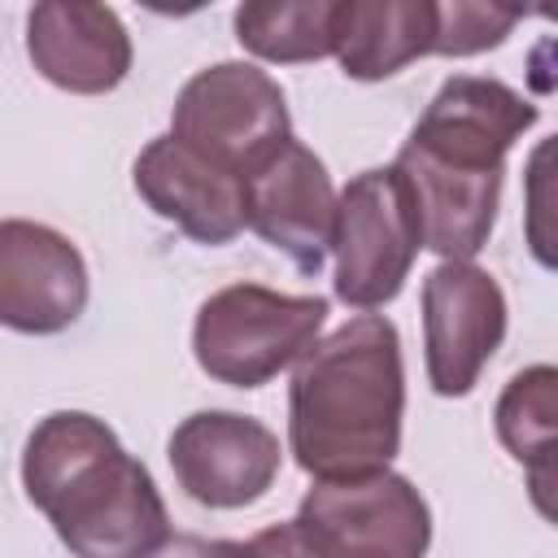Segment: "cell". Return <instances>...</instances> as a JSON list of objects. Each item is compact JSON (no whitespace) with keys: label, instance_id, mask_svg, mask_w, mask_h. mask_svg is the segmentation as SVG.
<instances>
[{"label":"cell","instance_id":"1","mask_svg":"<svg viewBox=\"0 0 558 558\" xmlns=\"http://www.w3.org/2000/svg\"><path fill=\"white\" fill-rule=\"evenodd\" d=\"M536 118L541 109L501 78L453 74L440 83L392 161L414 192L423 248L440 262H471L488 244L506 157Z\"/></svg>","mask_w":558,"mask_h":558},{"label":"cell","instance_id":"2","mask_svg":"<svg viewBox=\"0 0 558 558\" xmlns=\"http://www.w3.org/2000/svg\"><path fill=\"white\" fill-rule=\"evenodd\" d=\"M22 488L74 558H157L174 541L148 466L87 410H52L35 423Z\"/></svg>","mask_w":558,"mask_h":558},{"label":"cell","instance_id":"3","mask_svg":"<svg viewBox=\"0 0 558 558\" xmlns=\"http://www.w3.org/2000/svg\"><path fill=\"white\" fill-rule=\"evenodd\" d=\"M405 366L384 314H357L318 340L292 371L288 449L314 480L388 471L401 449Z\"/></svg>","mask_w":558,"mask_h":558},{"label":"cell","instance_id":"4","mask_svg":"<svg viewBox=\"0 0 558 558\" xmlns=\"http://www.w3.org/2000/svg\"><path fill=\"white\" fill-rule=\"evenodd\" d=\"M323 323V296L227 283L201 301L192 323V353L209 379L227 388H262L318 344Z\"/></svg>","mask_w":558,"mask_h":558},{"label":"cell","instance_id":"5","mask_svg":"<svg viewBox=\"0 0 558 558\" xmlns=\"http://www.w3.org/2000/svg\"><path fill=\"white\" fill-rule=\"evenodd\" d=\"M170 135L218 170L248 179L292 140L288 96L262 65L218 61L196 70L174 96Z\"/></svg>","mask_w":558,"mask_h":558},{"label":"cell","instance_id":"6","mask_svg":"<svg viewBox=\"0 0 558 558\" xmlns=\"http://www.w3.org/2000/svg\"><path fill=\"white\" fill-rule=\"evenodd\" d=\"M423 248L414 192L397 166L362 170L344 183L336 209V296L353 310L397 301Z\"/></svg>","mask_w":558,"mask_h":558},{"label":"cell","instance_id":"7","mask_svg":"<svg viewBox=\"0 0 558 558\" xmlns=\"http://www.w3.org/2000/svg\"><path fill=\"white\" fill-rule=\"evenodd\" d=\"M292 523L314 558H427L432 545V510L397 471L318 480Z\"/></svg>","mask_w":558,"mask_h":558},{"label":"cell","instance_id":"8","mask_svg":"<svg viewBox=\"0 0 558 558\" xmlns=\"http://www.w3.org/2000/svg\"><path fill=\"white\" fill-rule=\"evenodd\" d=\"M506 292L475 262H440L423 279V357L436 397H466L506 340Z\"/></svg>","mask_w":558,"mask_h":558},{"label":"cell","instance_id":"9","mask_svg":"<svg viewBox=\"0 0 558 558\" xmlns=\"http://www.w3.org/2000/svg\"><path fill=\"white\" fill-rule=\"evenodd\" d=\"M179 488L209 510H244L270 493L283 466L279 436L235 410H196L166 440Z\"/></svg>","mask_w":558,"mask_h":558},{"label":"cell","instance_id":"10","mask_svg":"<svg viewBox=\"0 0 558 558\" xmlns=\"http://www.w3.org/2000/svg\"><path fill=\"white\" fill-rule=\"evenodd\" d=\"M336 209L340 196L331 187V174L323 157L301 140H288L244 179L248 227L301 275H318V266L327 262L336 244Z\"/></svg>","mask_w":558,"mask_h":558},{"label":"cell","instance_id":"11","mask_svg":"<svg viewBox=\"0 0 558 558\" xmlns=\"http://www.w3.org/2000/svg\"><path fill=\"white\" fill-rule=\"evenodd\" d=\"M87 310V262L70 235L4 218L0 222V323L22 336H57Z\"/></svg>","mask_w":558,"mask_h":558},{"label":"cell","instance_id":"12","mask_svg":"<svg viewBox=\"0 0 558 558\" xmlns=\"http://www.w3.org/2000/svg\"><path fill=\"white\" fill-rule=\"evenodd\" d=\"M135 192L140 201L174 222L187 240L196 244H231L244 227V179L218 170L214 161H205L201 153H192L187 144H179L174 135H157L140 148L135 157Z\"/></svg>","mask_w":558,"mask_h":558},{"label":"cell","instance_id":"13","mask_svg":"<svg viewBox=\"0 0 558 558\" xmlns=\"http://www.w3.org/2000/svg\"><path fill=\"white\" fill-rule=\"evenodd\" d=\"M26 57L52 87L105 96L131 74V35L109 4L44 0L26 17Z\"/></svg>","mask_w":558,"mask_h":558},{"label":"cell","instance_id":"14","mask_svg":"<svg viewBox=\"0 0 558 558\" xmlns=\"http://www.w3.org/2000/svg\"><path fill=\"white\" fill-rule=\"evenodd\" d=\"M440 4L432 0H340L336 61L357 83L401 74L418 57H436Z\"/></svg>","mask_w":558,"mask_h":558},{"label":"cell","instance_id":"15","mask_svg":"<svg viewBox=\"0 0 558 558\" xmlns=\"http://www.w3.org/2000/svg\"><path fill=\"white\" fill-rule=\"evenodd\" d=\"M336 17L340 0H253L235 9V39L275 65L323 61L336 57Z\"/></svg>","mask_w":558,"mask_h":558},{"label":"cell","instance_id":"16","mask_svg":"<svg viewBox=\"0 0 558 558\" xmlns=\"http://www.w3.org/2000/svg\"><path fill=\"white\" fill-rule=\"evenodd\" d=\"M493 427L501 449L527 466L558 445V366H523L497 397Z\"/></svg>","mask_w":558,"mask_h":558},{"label":"cell","instance_id":"17","mask_svg":"<svg viewBox=\"0 0 558 558\" xmlns=\"http://www.w3.org/2000/svg\"><path fill=\"white\" fill-rule=\"evenodd\" d=\"M523 240L527 253L558 275V131L523 161Z\"/></svg>","mask_w":558,"mask_h":558},{"label":"cell","instance_id":"18","mask_svg":"<svg viewBox=\"0 0 558 558\" xmlns=\"http://www.w3.org/2000/svg\"><path fill=\"white\" fill-rule=\"evenodd\" d=\"M519 22H523V9L475 4V0L440 4L436 57H475V52H488V48H497Z\"/></svg>","mask_w":558,"mask_h":558},{"label":"cell","instance_id":"19","mask_svg":"<svg viewBox=\"0 0 558 558\" xmlns=\"http://www.w3.org/2000/svg\"><path fill=\"white\" fill-rule=\"evenodd\" d=\"M523 480H527V501H532V510H536L545 523L558 527V445L545 449L541 458H532V462L523 466Z\"/></svg>","mask_w":558,"mask_h":558},{"label":"cell","instance_id":"20","mask_svg":"<svg viewBox=\"0 0 558 558\" xmlns=\"http://www.w3.org/2000/svg\"><path fill=\"white\" fill-rule=\"evenodd\" d=\"M157 558H266L257 541H209V536H174Z\"/></svg>","mask_w":558,"mask_h":558},{"label":"cell","instance_id":"21","mask_svg":"<svg viewBox=\"0 0 558 558\" xmlns=\"http://www.w3.org/2000/svg\"><path fill=\"white\" fill-rule=\"evenodd\" d=\"M253 541L262 545V554H266V558H314V554H310V545L301 541L296 523H275V527L257 532Z\"/></svg>","mask_w":558,"mask_h":558},{"label":"cell","instance_id":"22","mask_svg":"<svg viewBox=\"0 0 558 558\" xmlns=\"http://www.w3.org/2000/svg\"><path fill=\"white\" fill-rule=\"evenodd\" d=\"M541 17H545V22H558V9H541Z\"/></svg>","mask_w":558,"mask_h":558}]
</instances>
